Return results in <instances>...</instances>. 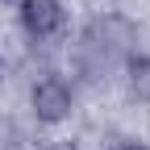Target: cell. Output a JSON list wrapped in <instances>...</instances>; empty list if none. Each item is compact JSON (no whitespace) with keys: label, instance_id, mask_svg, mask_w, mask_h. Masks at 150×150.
<instances>
[{"label":"cell","instance_id":"obj_1","mask_svg":"<svg viewBox=\"0 0 150 150\" xmlns=\"http://www.w3.org/2000/svg\"><path fill=\"white\" fill-rule=\"evenodd\" d=\"M134 50H142V25L121 8H104L71 33V42H67L71 71L67 75L88 88H108Z\"/></svg>","mask_w":150,"mask_h":150},{"label":"cell","instance_id":"obj_2","mask_svg":"<svg viewBox=\"0 0 150 150\" xmlns=\"http://www.w3.org/2000/svg\"><path fill=\"white\" fill-rule=\"evenodd\" d=\"M25 108H29L33 125L63 129V125L75 121V112H79V83H75L67 71H59V67H42L29 79V88H25Z\"/></svg>","mask_w":150,"mask_h":150},{"label":"cell","instance_id":"obj_3","mask_svg":"<svg viewBox=\"0 0 150 150\" xmlns=\"http://www.w3.org/2000/svg\"><path fill=\"white\" fill-rule=\"evenodd\" d=\"M67 0H17V29L29 46H54L59 38H67Z\"/></svg>","mask_w":150,"mask_h":150},{"label":"cell","instance_id":"obj_4","mask_svg":"<svg viewBox=\"0 0 150 150\" xmlns=\"http://www.w3.org/2000/svg\"><path fill=\"white\" fill-rule=\"evenodd\" d=\"M117 79H121L125 96L134 100V104H146V108H150V50H146V46L125 59V67H121Z\"/></svg>","mask_w":150,"mask_h":150},{"label":"cell","instance_id":"obj_5","mask_svg":"<svg viewBox=\"0 0 150 150\" xmlns=\"http://www.w3.org/2000/svg\"><path fill=\"white\" fill-rule=\"evenodd\" d=\"M25 146V129L17 125L13 112H0V150H21Z\"/></svg>","mask_w":150,"mask_h":150},{"label":"cell","instance_id":"obj_6","mask_svg":"<svg viewBox=\"0 0 150 150\" xmlns=\"http://www.w3.org/2000/svg\"><path fill=\"white\" fill-rule=\"evenodd\" d=\"M104 150H150V142H142V138H112Z\"/></svg>","mask_w":150,"mask_h":150},{"label":"cell","instance_id":"obj_7","mask_svg":"<svg viewBox=\"0 0 150 150\" xmlns=\"http://www.w3.org/2000/svg\"><path fill=\"white\" fill-rule=\"evenodd\" d=\"M4 79H8V54H4V46H0V88H4Z\"/></svg>","mask_w":150,"mask_h":150},{"label":"cell","instance_id":"obj_8","mask_svg":"<svg viewBox=\"0 0 150 150\" xmlns=\"http://www.w3.org/2000/svg\"><path fill=\"white\" fill-rule=\"evenodd\" d=\"M0 4H17V0H0Z\"/></svg>","mask_w":150,"mask_h":150},{"label":"cell","instance_id":"obj_9","mask_svg":"<svg viewBox=\"0 0 150 150\" xmlns=\"http://www.w3.org/2000/svg\"><path fill=\"white\" fill-rule=\"evenodd\" d=\"M108 4H121V0H108Z\"/></svg>","mask_w":150,"mask_h":150}]
</instances>
